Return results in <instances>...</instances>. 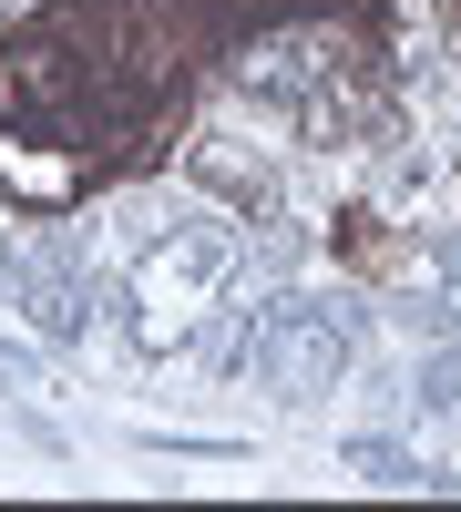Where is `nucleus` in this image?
<instances>
[{
    "label": "nucleus",
    "instance_id": "nucleus-1",
    "mask_svg": "<svg viewBox=\"0 0 461 512\" xmlns=\"http://www.w3.org/2000/svg\"><path fill=\"white\" fill-rule=\"evenodd\" d=\"M349 349H359L349 297H267L257 338H246V369H257L277 400H328L349 379Z\"/></svg>",
    "mask_w": 461,
    "mask_h": 512
},
{
    "label": "nucleus",
    "instance_id": "nucleus-2",
    "mask_svg": "<svg viewBox=\"0 0 461 512\" xmlns=\"http://www.w3.org/2000/svg\"><path fill=\"white\" fill-rule=\"evenodd\" d=\"M236 72H246V93H267V103H308L318 82L339 72V41H308V31L298 41H257Z\"/></svg>",
    "mask_w": 461,
    "mask_h": 512
},
{
    "label": "nucleus",
    "instance_id": "nucleus-3",
    "mask_svg": "<svg viewBox=\"0 0 461 512\" xmlns=\"http://www.w3.org/2000/svg\"><path fill=\"white\" fill-rule=\"evenodd\" d=\"M339 472H359L369 492H461V472H441V461L400 451V441H339Z\"/></svg>",
    "mask_w": 461,
    "mask_h": 512
},
{
    "label": "nucleus",
    "instance_id": "nucleus-4",
    "mask_svg": "<svg viewBox=\"0 0 461 512\" xmlns=\"http://www.w3.org/2000/svg\"><path fill=\"white\" fill-rule=\"evenodd\" d=\"M410 400L421 410H461V349H431L421 369H410Z\"/></svg>",
    "mask_w": 461,
    "mask_h": 512
},
{
    "label": "nucleus",
    "instance_id": "nucleus-5",
    "mask_svg": "<svg viewBox=\"0 0 461 512\" xmlns=\"http://www.w3.org/2000/svg\"><path fill=\"white\" fill-rule=\"evenodd\" d=\"M421 256H431V267H441V277L461 287V236H421Z\"/></svg>",
    "mask_w": 461,
    "mask_h": 512
}]
</instances>
